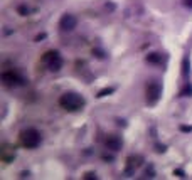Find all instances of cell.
Wrapping results in <instances>:
<instances>
[{"mask_svg":"<svg viewBox=\"0 0 192 180\" xmlns=\"http://www.w3.org/2000/svg\"><path fill=\"white\" fill-rule=\"evenodd\" d=\"M157 152H165V145H157Z\"/></svg>","mask_w":192,"mask_h":180,"instance_id":"19","label":"cell"},{"mask_svg":"<svg viewBox=\"0 0 192 180\" xmlns=\"http://www.w3.org/2000/svg\"><path fill=\"white\" fill-rule=\"evenodd\" d=\"M147 62L150 64H162V54L160 52H152L147 56Z\"/></svg>","mask_w":192,"mask_h":180,"instance_id":"10","label":"cell"},{"mask_svg":"<svg viewBox=\"0 0 192 180\" xmlns=\"http://www.w3.org/2000/svg\"><path fill=\"white\" fill-rule=\"evenodd\" d=\"M174 175H177V177H180V179H184V177H185V174L182 172V170H175V172H174Z\"/></svg>","mask_w":192,"mask_h":180,"instance_id":"16","label":"cell"},{"mask_svg":"<svg viewBox=\"0 0 192 180\" xmlns=\"http://www.w3.org/2000/svg\"><path fill=\"white\" fill-rule=\"evenodd\" d=\"M42 64L47 67L49 71H59L62 67V57L61 54L57 52V51H47V52H44V56L41 57Z\"/></svg>","mask_w":192,"mask_h":180,"instance_id":"3","label":"cell"},{"mask_svg":"<svg viewBox=\"0 0 192 180\" xmlns=\"http://www.w3.org/2000/svg\"><path fill=\"white\" fill-rule=\"evenodd\" d=\"M145 175H147V177H153V168L150 167V170L147 168V172H145Z\"/></svg>","mask_w":192,"mask_h":180,"instance_id":"17","label":"cell"},{"mask_svg":"<svg viewBox=\"0 0 192 180\" xmlns=\"http://www.w3.org/2000/svg\"><path fill=\"white\" fill-rule=\"evenodd\" d=\"M182 131H192V126H180Z\"/></svg>","mask_w":192,"mask_h":180,"instance_id":"18","label":"cell"},{"mask_svg":"<svg viewBox=\"0 0 192 180\" xmlns=\"http://www.w3.org/2000/svg\"><path fill=\"white\" fill-rule=\"evenodd\" d=\"M84 179H96V174L95 172H86V174H84Z\"/></svg>","mask_w":192,"mask_h":180,"instance_id":"15","label":"cell"},{"mask_svg":"<svg viewBox=\"0 0 192 180\" xmlns=\"http://www.w3.org/2000/svg\"><path fill=\"white\" fill-rule=\"evenodd\" d=\"M180 73H182V79L187 83V81H189V76H191V61H189V56H187V54L182 57V69H180Z\"/></svg>","mask_w":192,"mask_h":180,"instance_id":"9","label":"cell"},{"mask_svg":"<svg viewBox=\"0 0 192 180\" xmlns=\"http://www.w3.org/2000/svg\"><path fill=\"white\" fill-rule=\"evenodd\" d=\"M180 96H192V86L189 84V81L184 84V88L180 89Z\"/></svg>","mask_w":192,"mask_h":180,"instance_id":"11","label":"cell"},{"mask_svg":"<svg viewBox=\"0 0 192 180\" xmlns=\"http://www.w3.org/2000/svg\"><path fill=\"white\" fill-rule=\"evenodd\" d=\"M140 163H142V158L140 157H128L126 158V165H125V175L126 177H131V175L135 174V170L140 167Z\"/></svg>","mask_w":192,"mask_h":180,"instance_id":"8","label":"cell"},{"mask_svg":"<svg viewBox=\"0 0 192 180\" xmlns=\"http://www.w3.org/2000/svg\"><path fill=\"white\" fill-rule=\"evenodd\" d=\"M145 94H147V104L148 106H155L160 100V96H162V86H160V83L157 81H152L147 84L145 88Z\"/></svg>","mask_w":192,"mask_h":180,"instance_id":"4","label":"cell"},{"mask_svg":"<svg viewBox=\"0 0 192 180\" xmlns=\"http://www.w3.org/2000/svg\"><path fill=\"white\" fill-rule=\"evenodd\" d=\"M0 79H2V83L7 88H14L22 83V78L17 73H14V71H4L2 76H0Z\"/></svg>","mask_w":192,"mask_h":180,"instance_id":"5","label":"cell"},{"mask_svg":"<svg viewBox=\"0 0 192 180\" xmlns=\"http://www.w3.org/2000/svg\"><path fill=\"white\" fill-rule=\"evenodd\" d=\"M104 145L108 150H113V152H118L120 148L123 147V140H121V136H118V135L111 133L106 136V140H104Z\"/></svg>","mask_w":192,"mask_h":180,"instance_id":"7","label":"cell"},{"mask_svg":"<svg viewBox=\"0 0 192 180\" xmlns=\"http://www.w3.org/2000/svg\"><path fill=\"white\" fill-rule=\"evenodd\" d=\"M182 5H184L185 8L192 10V0H182Z\"/></svg>","mask_w":192,"mask_h":180,"instance_id":"14","label":"cell"},{"mask_svg":"<svg viewBox=\"0 0 192 180\" xmlns=\"http://www.w3.org/2000/svg\"><path fill=\"white\" fill-rule=\"evenodd\" d=\"M76 25H78V19H76L73 13H64L61 17V20H59V27H61V30H64V32L73 30Z\"/></svg>","mask_w":192,"mask_h":180,"instance_id":"6","label":"cell"},{"mask_svg":"<svg viewBox=\"0 0 192 180\" xmlns=\"http://www.w3.org/2000/svg\"><path fill=\"white\" fill-rule=\"evenodd\" d=\"M19 13H20V15H27L29 13V8L25 5H20L19 7Z\"/></svg>","mask_w":192,"mask_h":180,"instance_id":"13","label":"cell"},{"mask_svg":"<svg viewBox=\"0 0 192 180\" xmlns=\"http://www.w3.org/2000/svg\"><path fill=\"white\" fill-rule=\"evenodd\" d=\"M115 91V88H106V89H101L100 93H98V98H103V96H108Z\"/></svg>","mask_w":192,"mask_h":180,"instance_id":"12","label":"cell"},{"mask_svg":"<svg viewBox=\"0 0 192 180\" xmlns=\"http://www.w3.org/2000/svg\"><path fill=\"white\" fill-rule=\"evenodd\" d=\"M59 104H61L62 109H66L69 113H76V111H81L86 106V100L76 91H66L59 98Z\"/></svg>","mask_w":192,"mask_h":180,"instance_id":"1","label":"cell"},{"mask_svg":"<svg viewBox=\"0 0 192 180\" xmlns=\"http://www.w3.org/2000/svg\"><path fill=\"white\" fill-rule=\"evenodd\" d=\"M42 141V136L41 133L35 130V128H27V130H22L20 133V143L22 147L29 148V150H34L41 145Z\"/></svg>","mask_w":192,"mask_h":180,"instance_id":"2","label":"cell"}]
</instances>
